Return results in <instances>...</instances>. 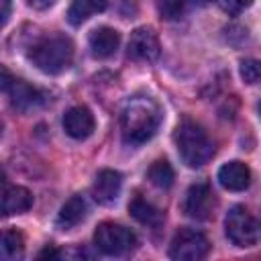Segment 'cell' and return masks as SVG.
Returning a JSON list of instances; mask_svg holds the SVG:
<instances>
[{"label":"cell","instance_id":"6da1fadb","mask_svg":"<svg viewBox=\"0 0 261 261\" xmlns=\"http://www.w3.org/2000/svg\"><path fill=\"white\" fill-rule=\"evenodd\" d=\"M161 122V110L151 98H133L122 110V137L128 145L149 141Z\"/></svg>","mask_w":261,"mask_h":261},{"label":"cell","instance_id":"7a4b0ae2","mask_svg":"<svg viewBox=\"0 0 261 261\" xmlns=\"http://www.w3.org/2000/svg\"><path fill=\"white\" fill-rule=\"evenodd\" d=\"M175 147L188 167H200L214 155V145L210 137L194 120H184L175 128Z\"/></svg>","mask_w":261,"mask_h":261},{"label":"cell","instance_id":"3957f363","mask_svg":"<svg viewBox=\"0 0 261 261\" xmlns=\"http://www.w3.org/2000/svg\"><path fill=\"white\" fill-rule=\"evenodd\" d=\"M29 59L45 73H61L73 59V43L67 37H47L35 43L29 51Z\"/></svg>","mask_w":261,"mask_h":261},{"label":"cell","instance_id":"277c9868","mask_svg":"<svg viewBox=\"0 0 261 261\" xmlns=\"http://www.w3.org/2000/svg\"><path fill=\"white\" fill-rule=\"evenodd\" d=\"M224 230L237 247H253L261 243V222L243 206H232L228 210Z\"/></svg>","mask_w":261,"mask_h":261},{"label":"cell","instance_id":"5b68a950","mask_svg":"<svg viewBox=\"0 0 261 261\" xmlns=\"http://www.w3.org/2000/svg\"><path fill=\"white\" fill-rule=\"evenodd\" d=\"M135 243H137L135 232L116 222H102L94 232V245L104 255H112V257L124 255L135 247Z\"/></svg>","mask_w":261,"mask_h":261},{"label":"cell","instance_id":"8992f818","mask_svg":"<svg viewBox=\"0 0 261 261\" xmlns=\"http://www.w3.org/2000/svg\"><path fill=\"white\" fill-rule=\"evenodd\" d=\"M208 251H210L208 239L194 228L177 230L169 243L171 261H202L208 255Z\"/></svg>","mask_w":261,"mask_h":261},{"label":"cell","instance_id":"52a82bcc","mask_svg":"<svg viewBox=\"0 0 261 261\" xmlns=\"http://www.w3.org/2000/svg\"><path fill=\"white\" fill-rule=\"evenodd\" d=\"M2 90L6 92L10 106L18 112H29V110H35L45 104V94L41 90H37L35 86H31L22 80L10 77V73L6 69H2Z\"/></svg>","mask_w":261,"mask_h":261},{"label":"cell","instance_id":"ba28073f","mask_svg":"<svg viewBox=\"0 0 261 261\" xmlns=\"http://www.w3.org/2000/svg\"><path fill=\"white\" fill-rule=\"evenodd\" d=\"M214 208V196L208 184L200 181V184H192L186 192V200H184V212L190 218L196 220H204L210 216Z\"/></svg>","mask_w":261,"mask_h":261},{"label":"cell","instance_id":"9c48e42d","mask_svg":"<svg viewBox=\"0 0 261 261\" xmlns=\"http://www.w3.org/2000/svg\"><path fill=\"white\" fill-rule=\"evenodd\" d=\"M159 55V41L157 35L147 29H135L128 39V57L135 61H153Z\"/></svg>","mask_w":261,"mask_h":261},{"label":"cell","instance_id":"30bf717a","mask_svg":"<svg viewBox=\"0 0 261 261\" xmlns=\"http://www.w3.org/2000/svg\"><path fill=\"white\" fill-rule=\"evenodd\" d=\"M94 114L90 112V108L86 106H73L63 114V130L71 137V139H88L94 133Z\"/></svg>","mask_w":261,"mask_h":261},{"label":"cell","instance_id":"8fae6325","mask_svg":"<svg viewBox=\"0 0 261 261\" xmlns=\"http://www.w3.org/2000/svg\"><path fill=\"white\" fill-rule=\"evenodd\" d=\"M122 188V175L114 169H102L98 171L94 186H92V196L98 204H112Z\"/></svg>","mask_w":261,"mask_h":261},{"label":"cell","instance_id":"7c38bea8","mask_svg":"<svg viewBox=\"0 0 261 261\" xmlns=\"http://www.w3.org/2000/svg\"><path fill=\"white\" fill-rule=\"evenodd\" d=\"M88 43H90V49H92L94 57L106 59V57L116 53V49L120 45V33L112 27H98L90 33Z\"/></svg>","mask_w":261,"mask_h":261},{"label":"cell","instance_id":"4fadbf2b","mask_svg":"<svg viewBox=\"0 0 261 261\" xmlns=\"http://www.w3.org/2000/svg\"><path fill=\"white\" fill-rule=\"evenodd\" d=\"M218 181L230 192H243L251 184V171L243 161H228L218 169Z\"/></svg>","mask_w":261,"mask_h":261},{"label":"cell","instance_id":"5bb4252c","mask_svg":"<svg viewBox=\"0 0 261 261\" xmlns=\"http://www.w3.org/2000/svg\"><path fill=\"white\" fill-rule=\"evenodd\" d=\"M31 206H33V196L27 188L4 184V192H2V214L4 216L22 214Z\"/></svg>","mask_w":261,"mask_h":261},{"label":"cell","instance_id":"9a60e30c","mask_svg":"<svg viewBox=\"0 0 261 261\" xmlns=\"http://www.w3.org/2000/svg\"><path fill=\"white\" fill-rule=\"evenodd\" d=\"M86 210H88V208H86V202H84L82 196L69 198V200L61 206V210H59V214H57V218H55L57 228H61V230L73 228L75 224H80V222L86 218Z\"/></svg>","mask_w":261,"mask_h":261},{"label":"cell","instance_id":"2e32d148","mask_svg":"<svg viewBox=\"0 0 261 261\" xmlns=\"http://www.w3.org/2000/svg\"><path fill=\"white\" fill-rule=\"evenodd\" d=\"M128 212L135 220H139L141 224H147V226H159L163 222V214L159 208H155L151 202H147L145 198L141 196H135L128 204Z\"/></svg>","mask_w":261,"mask_h":261},{"label":"cell","instance_id":"e0dca14e","mask_svg":"<svg viewBox=\"0 0 261 261\" xmlns=\"http://www.w3.org/2000/svg\"><path fill=\"white\" fill-rule=\"evenodd\" d=\"M24 257V239L18 230L10 228L2 234L0 245V261H22Z\"/></svg>","mask_w":261,"mask_h":261},{"label":"cell","instance_id":"ac0fdd59","mask_svg":"<svg viewBox=\"0 0 261 261\" xmlns=\"http://www.w3.org/2000/svg\"><path fill=\"white\" fill-rule=\"evenodd\" d=\"M104 2H92V0H75L69 10H67V20L71 24H82L84 20H88L92 14L104 10Z\"/></svg>","mask_w":261,"mask_h":261},{"label":"cell","instance_id":"d6986e66","mask_svg":"<svg viewBox=\"0 0 261 261\" xmlns=\"http://www.w3.org/2000/svg\"><path fill=\"white\" fill-rule=\"evenodd\" d=\"M147 175H149L151 184L157 186V188H169V186L173 184V177H175L171 165H169L165 159L153 161L151 167H149V171H147Z\"/></svg>","mask_w":261,"mask_h":261},{"label":"cell","instance_id":"ffe728a7","mask_svg":"<svg viewBox=\"0 0 261 261\" xmlns=\"http://www.w3.org/2000/svg\"><path fill=\"white\" fill-rule=\"evenodd\" d=\"M241 77L247 84H259L261 82V61H257V59H243L241 61Z\"/></svg>","mask_w":261,"mask_h":261},{"label":"cell","instance_id":"44dd1931","mask_svg":"<svg viewBox=\"0 0 261 261\" xmlns=\"http://www.w3.org/2000/svg\"><path fill=\"white\" fill-rule=\"evenodd\" d=\"M157 8H159V12H161V16L163 18H179L181 16V12H184V4L181 2H161V4H157Z\"/></svg>","mask_w":261,"mask_h":261},{"label":"cell","instance_id":"7402d4cb","mask_svg":"<svg viewBox=\"0 0 261 261\" xmlns=\"http://www.w3.org/2000/svg\"><path fill=\"white\" fill-rule=\"evenodd\" d=\"M33 261H63V255L55 245H45Z\"/></svg>","mask_w":261,"mask_h":261},{"label":"cell","instance_id":"603a6c76","mask_svg":"<svg viewBox=\"0 0 261 261\" xmlns=\"http://www.w3.org/2000/svg\"><path fill=\"white\" fill-rule=\"evenodd\" d=\"M220 6H222L226 12H232V14H237V12H239V10H243L247 4H243V2H241V4H234V2H220Z\"/></svg>","mask_w":261,"mask_h":261},{"label":"cell","instance_id":"cb8c5ba5","mask_svg":"<svg viewBox=\"0 0 261 261\" xmlns=\"http://www.w3.org/2000/svg\"><path fill=\"white\" fill-rule=\"evenodd\" d=\"M8 2H2V24L6 22V18H8Z\"/></svg>","mask_w":261,"mask_h":261},{"label":"cell","instance_id":"d4e9b609","mask_svg":"<svg viewBox=\"0 0 261 261\" xmlns=\"http://www.w3.org/2000/svg\"><path fill=\"white\" fill-rule=\"evenodd\" d=\"M53 2H29V6H35V8H45V6H51Z\"/></svg>","mask_w":261,"mask_h":261},{"label":"cell","instance_id":"484cf974","mask_svg":"<svg viewBox=\"0 0 261 261\" xmlns=\"http://www.w3.org/2000/svg\"><path fill=\"white\" fill-rule=\"evenodd\" d=\"M259 114H261V102H259Z\"/></svg>","mask_w":261,"mask_h":261}]
</instances>
